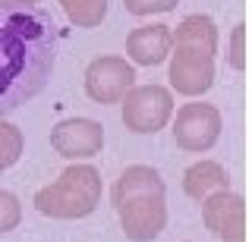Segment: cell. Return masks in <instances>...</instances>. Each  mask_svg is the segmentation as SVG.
Here are the masks:
<instances>
[{
  "instance_id": "obj_1",
  "label": "cell",
  "mask_w": 252,
  "mask_h": 242,
  "mask_svg": "<svg viewBox=\"0 0 252 242\" xmlns=\"http://www.w3.org/2000/svg\"><path fill=\"white\" fill-rule=\"evenodd\" d=\"M57 66V26L35 3H0V113L32 101Z\"/></svg>"
},
{
  "instance_id": "obj_2",
  "label": "cell",
  "mask_w": 252,
  "mask_h": 242,
  "mask_svg": "<svg viewBox=\"0 0 252 242\" xmlns=\"http://www.w3.org/2000/svg\"><path fill=\"white\" fill-rule=\"evenodd\" d=\"M114 208L120 217L126 239L152 242L161 236L167 223V205H164V183L152 167H126L114 183Z\"/></svg>"
},
{
  "instance_id": "obj_3",
  "label": "cell",
  "mask_w": 252,
  "mask_h": 242,
  "mask_svg": "<svg viewBox=\"0 0 252 242\" xmlns=\"http://www.w3.org/2000/svg\"><path fill=\"white\" fill-rule=\"evenodd\" d=\"M218 28L211 16H186L170 41V85L186 98H199L215 82Z\"/></svg>"
},
{
  "instance_id": "obj_4",
  "label": "cell",
  "mask_w": 252,
  "mask_h": 242,
  "mask_svg": "<svg viewBox=\"0 0 252 242\" xmlns=\"http://www.w3.org/2000/svg\"><path fill=\"white\" fill-rule=\"evenodd\" d=\"M98 201H101V176L89 163L66 167L57 183L35 192V208L44 217H60V220L89 217L98 208Z\"/></svg>"
},
{
  "instance_id": "obj_5",
  "label": "cell",
  "mask_w": 252,
  "mask_h": 242,
  "mask_svg": "<svg viewBox=\"0 0 252 242\" xmlns=\"http://www.w3.org/2000/svg\"><path fill=\"white\" fill-rule=\"evenodd\" d=\"M173 113V95L161 85H139L123 95V123L129 132L148 135L167 126Z\"/></svg>"
},
{
  "instance_id": "obj_6",
  "label": "cell",
  "mask_w": 252,
  "mask_h": 242,
  "mask_svg": "<svg viewBox=\"0 0 252 242\" xmlns=\"http://www.w3.org/2000/svg\"><path fill=\"white\" fill-rule=\"evenodd\" d=\"M132 82H136V73L120 57H98L85 69V91L94 104H120Z\"/></svg>"
},
{
  "instance_id": "obj_7",
  "label": "cell",
  "mask_w": 252,
  "mask_h": 242,
  "mask_svg": "<svg viewBox=\"0 0 252 242\" xmlns=\"http://www.w3.org/2000/svg\"><path fill=\"white\" fill-rule=\"evenodd\" d=\"M220 135V113L211 104H186L173 120V142L183 151H208Z\"/></svg>"
},
{
  "instance_id": "obj_8",
  "label": "cell",
  "mask_w": 252,
  "mask_h": 242,
  "mask_svg": "<svg viewBox=\"0 0 252 242\" xmlns=\"http://www.w3.org/2000/svg\"><path fill=\"white\" fill-rule=\"evenodd\" d=\"M202 220L220 242H246V208L230 189L215 192L202 201Z\"/></svg>"
},
{
  "instance_id": "obj_9",
  "label": "cell",
  "mask_w": 252,
  "mask_h": 242,
  "mask_svg": "<svg viewBox=\"0 0 252 242\" xmlns=\"http://www.w3.org/2000/svg\"><path fill=\"white\" fill-rule=\"evenodd\" d=\"M51 145H54V151L63 154L66 161L92 158V154H98L101 145H104V129H101V123L85 120V116L63 120L51 132Z\"/></svg>"
},
{
  "instance_id": "obj_10",
  "label": "cell",
  "mask_w": 252,
  "mask_h": 242,
  "mask_svg": "<svg viewBox=\"0 0 252 242\" xmlns=\"http://www.w3.org/2000/svg\"><path fill=\"white\" fill-rule=\"evenodd\" d=\"M170 41H173V32L170 26H139L136 32L126 38V54L136 60L139 66H158L167 60L170 54Z\"/></svg>"
},
{
  "instance_id": "obj_11",
  "label": "cell",
  "mask_w": 252,
  "mask_h": 242,
  "mask_svg": "<svg viewBox=\"0 0 252 242\" xmlns=\"http://www.w3.org/2000/svg\"><path fill=\"white\" fill-rule=\"evenodd\" d=\"M227 186H230L227 170L220 167V163H215V161H199L183 173V189H186L189 198H195V201H205L208 195L224 192Z\"/></svg>"
},
{
  "instance_id": "obj_12",
  "label": "cell",
  "mask_w": 252,
  "mask_h": 242,
  "mask_svg": "<svg viewBox=\"0 0 252 242\" xmlns=\"http://www.w3.org/2000/svg\"><path fill=\"white\" fill-rule=\"evenodd\" d=\"M57 3L79 28H94L107 16V0H57Z\"/></svg>"
},
{
  "instance_id": "obj_13",
  "label": "cell",
  "mask_w": 252,
  "mask_h": 242,
  "mask_svg": "<svg viewBox=\"0 0 252 242\" xmlns=\"http://www.w3.org/2000/svg\"><path fill=\"white\" fill-rule=\"evenodd\" d=\"M22 145H26V142H22L19 126H13V123L0 120V173H3L6 167H13V163L19 161Z\"/></svg>"
},
{
  "instance_id": "obj_14",
  "label": "cell",
  "mask_w": 252,
  "mask_h": 242,
  "mask_svg": "<svg viewBox=\"0 0 252 242\" xmlns=\"http://www.w3.org/2000/svg\"><path fill=\"white\" fill-rule=\"evenodd\" d=\"M22 220V208H19V198L13 192H3L0 189V233H10L16 230Z\"/></svg>"
},
{
  "instance_id": "obj_15",
  "label": "cell",
  "mask_w": 252,
  "mask_h": 242,
  "mask_svg": "<svg viewBox=\"0 0 252 242\" xmlns=\"http://www.w3.org/2000/svg\"><path fill=\"white\" fill-rule=\"evenodd\" d=\"M123 6L132 16H152V13H170L177 0H123Z\"/></svg>"
},
{
  "instance_id": "obj_16",
  "label": "cell",
  "mask_w": 252,
  "mask_h": 242,
  "mask_svg": "<svg viewBox=\"0 0 252 242\" xmlns=\"http://www.w3.org/2000/svg\"><path fill=\"white\" fill-rule=\"evenodd\" d=\"M243 28H246V26H236L233 28V38H230V66L233 69L246 66V57H243V35H246V32H243Z\"/></svg>"
},
{
  "instance_id": "obj_17",
  "label": "cell",
  "mask_w": 252,
  "mask_h": 242,
  "mask_svg": "<svg viewBox=\"0 0 252 242\" xmlns=\"http://www.w3.org/2000/svg\"><path fill=\"white\" fill-rule=\"evenodd\" d=\"M0 3H38V0H0Z\"/></svg>"
}]
</instances>
